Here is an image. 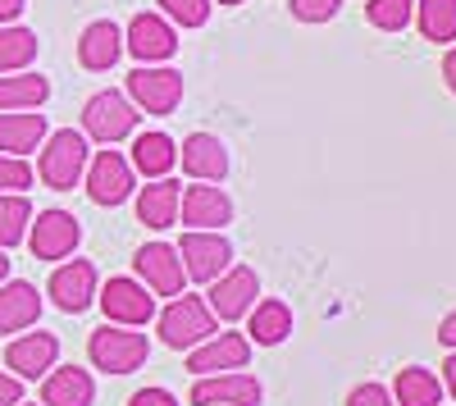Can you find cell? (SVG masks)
Here are the masks:
<instances>
[{
  "mask_svg": "<svg viewBox=\"0 0 456 406\" xmlns=\"http://www.w3.org/2000/svg\"><path fill=\"white\" fill-rule=\"evenodd\" d=\"M215 334H219V320L210 315V306L201 297H187L183 292V297H174L160 311V343L174 347V352H192Z\"/></svg>",
  "mask_w": 456,
  "mask_h": 406,
  "instance_id": "1",
  "label": "cell"
},
{
  "mask_svg": "<svg viewBox=\"0 0 456 406\" xmlns=\"http://www.w3.org/2000/svg\"><path fill=\"white\" fill-rule=\"evenodd\" d=\"M87 356H92L96 370H105V375H133V370L146 365L151 343H146V334H137V329L105 324V329H96V334L87 338Z\"/></svg>",
  "mask_w": 456,
  "mask_h": 406,
  "instance_id": "2",
  "label": "cell"
},
{
  "mask_svg": "<svg viewBox=\"0 0 456 406\" xmlns=\"http://www.w3.org/2000/svg\"><path fill=\"white\" fill-rule=\"evenodd\" d=\"M87 160H92L87 137H83V133H73V128H60V133H51V137H46L42 160H37V174H42L46 188L69 192L73 183H78V178L87 174Z\"/></svg>",
  "mask_w": 456,
  "mask_h": 406,
  "instance_id": "3",
  "label": "cell"
},
{
  "mask_svg": "<svg viewBox=\"0 0 456 406\" xmlns=\"http://www.w3.org/2000/svg\"><path fill=\"white\" fill-rule=\"evenodd\" d=\"M137 128V110L124 92H96L87 105H83V133L101 146H114L124 142L128 133Z\"/></svg>",
  "mask_w": 456,
  "mask_h": 406,
  "instance_id": "4",
  "label": "cell"
},
{
  "mask_svg": "<svg viewBox=\"0 0 456 406\" xmlns=\"http://www.w3.org/2000/svg\"><path fill=\"white\" fill-rule=\"evenodd\" d=\"M128 101L133 110H146V115H174L183 101V73L174 69H133L128 73Z\"/></svg>",
  "mask_w": 456,
  "mask_h": 406,
  "instance_id": "5",
  "label": "cell"
},
{
  "mask_svg": "<svg viewBox=\"0 0 456 406\" xmlns=\"http://www.w3.org/2000/svg\"><path fill=\"white\" fill-rule=\"evenodd\" d=\"M178 261H183V274L197 279V283H215L228 265H233V247H228L224 233H183V242L174 247Z\"/></svg>",
  "mask_w": 456,
  "mask_h": 406,
  "instance_id": "6",
  "label": "cell"
},
{
  "mask_svg": "<svg viewBox=\"0 0 456 406\" xmlns=\"http://www.w3.org/2000/svg\"><path fill=\"white\" fill-rule=\"evenodd\" d=\"M87 197L96 201V206H124L128 197H133V165H128V156H119V151H96L92 160H87Z\"/></svg>",
  "mask_w": 456,
  "mask_h": 406,
  "instance_id": "7",
  "label": "cell"
},
{
  "mask_svg": "<svg viewBox=\"0 0 456 406\" xmlns=\"http://www.w3.org/2000/svg\"><path fill=\"white\" fill-rule=\"evenodd\" d=\"M256 292H260L256 270H247V265H228V270L210 283L206 306H210L215 320H242V315L256 306Z\"/></svg>",
  "mask_w": 456,
  "mask_h": 406,
  "instance_id": "8",
  "label": "cell"
},
{
  "mask_svg": "<svg viewBox=\"0 0 456 406\" xmlns=\"http://www.w3.org/2000/svg\"><path fill=\"white\" fill-rule=\"evenodd\" d=\"M96 302H101L110 324H124V329H137L146 320H156V297H151L137 279H110L96 292Z\"/></svg>",
  "mask_w": 456,
  "mask_h": 406,
  "instance_id": "9",
  "label": "cell"
},
{
  "mask_svg": "<svg viewBox=\"0 0 456 406\" xmlns=\"http://www.w3.org/2000/svg\"><path fill=\"white\" fill-rule=\"evenodd\" d=\"M78 242H83V224L69 210H42L37 224L28 229V247L37 261H64V256H73Z\"/></svg>",
  "mask_w": 456,
  "mask_h": 406,
  "instance_id": "10",
  "label": "cell"
},
{
  "mask_svg": "<svg viewBox=\"0 0 456 406\" xmlns=\"http://www.w3.org/2000/svg\"><path fill=\"white\" fill-rule=\"evenodd\" d=\"M133 265H137V274H142V288H151L156 297H178L183 292V261H178V251L169 247V242H146V247H137V256H133Z\"/></svg>",
  "mask_w": 456,
  "mask_h": 406,
  "instance_id": "11",
  "label": "cell"
},
{
  "mask_svg": "<svg viewBox=\"0 0 456 406\" xmlns=\"http://www.w3.org/2000/svg\"><path fill=\"white\" fill-rule=\"evenodd\" d=\"M46 292H51V302H55L64 315H83V311L96 302V265H92V261H64V265L51 274Z\"/></svg>",
  "mask_w": 456,
  "mask_h": 406,
  "instance_id": "12",
  "label": "cell"
},
{
  "mask_svg": "<svg viewBox=\"0 0 456 406\" xmlns=\"http://www.w3.org/2000/svg\"><path fill=\"white\" fill-rule=\"evenodd\" d=\"M60 361V338L55 334H19L10 347H5V365L14 370V379H46Z\"/></svg>",
  "mask_w": 456,
  "mask_h": 406,
  "instance_id": "13",
  "label": "cell"
},
{
  "mask_svg": "<svg viewBox=\"0 0 456 406\" xmlns=\"http://www.w3.org/2000/svg\"><path fill=\"white\" fill-rule=\"evenodd\" d=\"M251 361V338H242V334H215V338H206L201 347H192V356H187V370H192L197 379L201 375H233V370H242V365Z\"/></svg>",
  "mask_w": 456,
  "mask_h": 406,
  "instance_id": "14",
  "label": "cell"
},
{
  "mask_svg": "<svg viewBox=\"0 0 456 406\" xmlns=\"http://www.w3.org/2000/svg\"><path fill=\"white\" fill-rule=\"evenodd\" d=\"M178 210H183V224L197 229V233H219L228 219H233V201L219 188H210V183H192V188L178 197Z\"/></svg>",
  "mask_w": 456,
  "mask_h": 406,
  "instance_id": "15",
  "label": "cell"
},
{
  "mask_svg": "<svg viewBox=\"0 0 456 406\" xmlns=\"http://www.w3.org/2000/svg\"><path fill=\"white\" fill-rule=\"evenodd\" d=\"M265 388L260 379L233 370V375H201L192 384V402L197 406H260Z\"/></svg>",
  "mask_w": 456,
  "mask_h": 406,
  "instance_id": "16",
  "label": "cell"
},
{
  "mask_svg": "<svg viewBox=\"0 0 456 406\" xmlns=\"http://www.w3.org/2000/svg\"><path fill=\"white\" fill-rule=\"evenodd\" d=\"M124 46L142 60V64H156V60H169L178 51V32L165 14H137L128 23V37H124Z\"/></svg>",
  "mask_w": 456,
  "mask_h": 406,
  "instance_id": "17",
  "label": "cell"
},
{
  "mask_svg": "<svg viewBox=\"0 0 456 406\" xmlns=\"http://www.w3.org/2000/svg\"><path fill=\"white\" fill-rule=\"evenodd\" d=\"M119 55H124V32H119V23L96 19V23L83 28V37H78V60H83V69L105 73V69L119 64Z\"/></svg>",
  "mask_w": 456,
  "mask_h": 406,
  "instance_id": "18",
  "label": "cell"
},
{
  "mask_svg": "<svg viewBox=\"0 0 456 406\" xmlns=\"http://www.w3.org/2000/svg\"><path fill=\"white\" fill-rule=\"evenodd\" d=\"M178 160H183V169L192 174L197 183H219V178L228 174V151H224V142H219V137H210V133H192V137H183Z\"/></svg>",
  "mask_w": 456,
  "mask_h": 406,
  "instance_id": "19",
  "label": "cell"
},
{
  "mask_svg": "<svg viewBox=\"0 0 456 406\" xmlns=\"http://www.w3.org/2000/svg\"><path fill=\"white\" fill-rule=\"evenodd\" d=\"M46 142V115H32V110H5L0 115V156H28Z\"/></svg>",
  "mask_w": 456,
  "mask_h": 406,
  "instance_id": "20",
  "label": "cell"
},
{
  "mask_svg": "<svg viewBox=\"0 0 456 406\" xmlns=\"http://www.w3.org/2000/svg\"><path fill=\"white\" fill-rule=\"evenodd\" d=\"M37 320H42V297L32 283H0V334H23Z\"/></svg>",
  "mask_w": 456,
  "mask_h": 406,
  "instance_id": "21",
  "label": "cell"
},
{
  "mask_svg": "<svg viewBox=\"0 0 456 406\" xmlns=\"http://www.w3.org/2000/svg\"><path fill=\"white\" fill-rule=\"evenodd\" d=\"M178 197H183V188L174 178L146 183V188L137 192V219L146 229H174L178 224Z\"/></svg>",
  "mask_w": 456,
  "mask_h": 406,
  "instance_id": "22",
  "label": "cell"
},
{
  "mask_svg": "<svg viewBox=\"0 0 456 406\" xmlns=\"http://www.w3.org/2000/svg\"><path fill=\"white\" fill-rule=\"evenodd\" d=\"M96 402V384L78 365H60L42 384V406H92Z\"/></svg>",
  "mask_w": 456,
  "mask_h": 406,
  "instance_id": "23",
  "label": "cell"
},
{
  "mask_svg": "<svg viewBox=\"0 0 456 406\" xmlns=\"http://www.w3.org/2000/svg\"><path fill=\"white\" fill-rule=\"evenodd\" d=\"M142 178H165L174 165H178V146H174V137L169 133H137V142H133V160H128Z\"/></svg>",
  "mask_w": 456,
  "mask_h": 406,
  "instance_id": "24",
  "label": "cell"
},
{
  "mask_svg": "<svg viewBox=\"0 0 456 406\" xmlns=\"http://www.w3.org/2000/svg\"><path fill=\"white\" fill-rule=\"evenodd\" d=\"M51 96V83L42 78V73H0V115L5 110H42Z\"/></svg>",
  "mask_w": 456,
  "mask_h": 406,
  "instance_id": "25",
  "label": "cell"
},
{
  "mask_svg": "<svg viewBox=\"0 0 456 406\" xmlns=\"http://www.w3.org/2000/svg\"><path fill=\"white\" fill-rule=\"evenodd\" d=\"M393 402L397 406H443V384L425 365H406V370H397Z\"/></svg>",
  "mask_w": 456,
  "mask_h": 406,
  "instance_id": "26",
  "label": "cell"
},
{
  "mask_svg": "<svg viewBox=\"0 0 456 406\" xmlns=\"http://www.w3.org/2000/svg\"><path fill=\"white\" fill-rule=\"evenodd\" d=\"M247 334H251L260 347H279V343L292 334V306L279 302V297L251 306V329H247Z\"/></svg>",
  "mask_w": 456,
  "mask_h": 406,
  "instance_id": "27",
  "label": "cell"
},
{
  "mask_svg": "<svg viewBox=\"0 0 456 406\" xmlns=\"http://www.w3.org/2000/svg\"><path fill=\"white\" fill-rule=\"evenodd\" d=\"M37 60V32L5 23L0 28V73H23Z\"/></svg>",
  "mask_w": 456,
  "mask_h": 406,
  "instance_id": "28",
  "label": "cell"
},
{
  "mask_svg": "<svg viewBox=\"0 0 456 406\" xmlns=\"http://www.w3.org/2000/svg\"><path fill=\"white\" fill-rule=\"evenodd\" d=\"M32 224V201L23 192H0V251L19 247Z\"/></svg>",
  "mask_w": 456,
  "mask_h": 406,
  "instance_id": "29",
  "label": "cell"
},
{
  "mask_svg": "<svg viewBox=\"0 0 456 406\" xmlns=\"http://www.w3.org/2000/svg\"><path fill=\"white\" fill-rule=\"evenodd\" d=\"M415 19L429 42H456V0H415Z\"/></svg>",
  "mask_w": 456,
  "mask_h": 406,
  "instance_id": "30",
  "label": "cell"
},
{
  "mask_svg": "<svg viewBox=\"0 0 456 406\" xmlns=\"http://www.w3.org/2000/svg\"><path fill=\"white\" fill-rule=\"evenodd\" d=\"M365 14H370V23H374V28H384V32H402V28L411 23V14H415V0H370Z\"/></svg>",
  "mask_w": 456,
  "mask_h": 406,
  "instance_id": "31",
  "label": "cell"
},
{
  "mask_svg": "<svg viewBox=\"0 0 456 406\" xmlns=\"http://www.w3.org/2000/svg\"><path fill=\"white\" fill-rule=\"evenodd\" d=\"M165 19L183 23V28H201L210 19V0H160Z\"/></svg>",
  "mask_w": 456,
  "mask_h": 406,
  "instance_id": "32",
  "label": "cell"
},
{
  "mask_svg": "<svg viewBox=\"0 0 456 406\" xmlns=\"http://www.w3.org/2000/svg\"><path fill=\"white\" fill-rule=\"evenodd\" d=\"M32 188V165L19 156H0V192H28Z\"/></svg>",
  "mask_w": 456,
  "mask_h": 406,
  "instance_id": "33",
  "label": "cell"
},
{
  "mask_svg": "<svg viewBox=\"0 0 456 406\" xmlns=\"http://www.w3.org/2000/svg\"><path fill=\"white\" fill-rule=\"evenodd\" d=\"M338 10H342V0H292V14L301 23H329L338 19Z\"/></svg>",
  "mask_w": 456,
  "mask_h": 406,
  "instance_id": "34",
  "label": "cell"
},
{
  "mask_svg": "<svg viewBox=\"0 0 456 406\" xmlns=\"http://www.w3.org/2000/svg\"><path fill=\"white\" fill-rule=\"evenodd\" d=\"M347 406H397V402H393V393L384 384H361V388H352Z\"/></svg>",
  "mask_w": 456,
  "mask_h": 406,
  "instance_id": "35",
  "label": "cell"
},
{
  "mask_svg": "<svg viewBox=\"0 0 456 406\" xmlns=\"http://www.w3.org/2000/svg\"><path fill=\"white\" fill-rule=\"evenodd\" d=\"M128 406H178V397L169 388H142V393H133Z\"/></svg>",
  "mask_w": 456,
  "mask_h": 406,
  "instance_id": "36",
  "label": "cell"
},
{
  "mask_svg": "<svg viewBox=\"0 0 456 406\" xmlns=\"http://www.w3.org/2000/svg\"><path fill=\"white\" fill-rule=\"evenodd\" d=\"M19 402H23V379L0 375V406H19Z\"/></svg>",
  "mask_w": 456,
  "mask_h": 406,
  "instance_id": "37",
  "label": "cell"
},
{
  "mask_svg": "<svg viewBox=\"0 0 456 406\" xmlns=\"http://www.w3.org/2000/svg\"><path fill=\"white\" fill-rule=\"evenodd\" d=\"M19 14H23V0H0V28L14 23Z\"/></svg>",
  "mask_w": 456,
  "mask_h": 406,
  "instance_id": "38",
  "label": "cell"
},
{
  "mask_svg": "<svg viewBox=\"0 0 456 406\" xmlns=\"http://www.w3.org/2000/svg\"><path fill=\"white\" fill-rule=\"evenodd\" d=\"M438 343H447V347H456V311L438 324Z\"/></svg>",
  "mask_w": 456,
  "mask_h": 406,
  "instance_id": "39",
  "label": "cell"
},
{
  "mask_svg": "<svg viewBox=\"0 0 456 406\" xmlns=\"http://www.w3.org/2000/svg\"><path fill=\"white\" fill-rule=\"evenodd\" d=\"M443 78H447V87L456 92V46H452V51L443 55Z\"/></svg>",
  "mask_w": 456,
  "mask_h": 406,
  "instance_id": "40",
  "label": "cell"
},
{
  "mask_svg": "<svg viewBox=\"0 0 456 406\" xmlns=\"http://www.w3.org/2000/svg\"><path fill=\"white\" fill-rule=\"evenodd\" d=\"M443 379H447V393L456 397V352L447 356V365H443Z\"/></svg>",
  "mask_w": 456,
  "mask_h": 406,
  "instance_id": "41",
  "label": "cell"
},
{
  "mask_svg": "<svg viewBox=\"0 0 456 406\" xmlns=\"http://www.w3.org/2000/svg\"><path fill=\"white\" fill-rule=\"evenodd\" d=\"M5 279H10V256L0 251V283H5Z\"/></svg>",
  "mask_w": 456,
  "mask_h": 406,
  "instance_id": "42",
  "label": "cell"
},
{
  "mask_svg": "<svg viewBox=\"0 0 456 406\" xmlns=\"http://www.w3.org/2000/svg\"><path fill=\"white\" fill-rule=\"evenodd\" d=\"M219 5H242V0H219Z\"/></svg>",
  "mask_w": 456,
  "mask_h": 406,
  "instance_id": "43",
  "label": "cell"
},
{
  "mask_svg": "<svg viewBox=\"0 0 456 406\" xmlns=\"http://www.w3.org/2000/svg\"><path fill=\"white\" fill-rule=\"evenodd\" d=\"M19 406H23V402H19Z\"/></svg>",
  "mask_w": 456,
  "mask_h": 406,
  "instance_id": "44",
  "label": "cell"
}]
</instances>
